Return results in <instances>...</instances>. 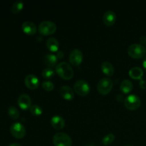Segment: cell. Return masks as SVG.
Instances as JSON below:
<instances>
[{
	"instance_id": "1",
	"label": "cell",
	"mask_w": 146,
	"mask_h": 146,
	"mask_svg": "<svg viewBox=\"0 0 146 146\" xmlns=\"http://www.w3.org/2000/svg\"><path fill=\"white\" fill-rule=\"evenodd\" d=\"M56 71L61 78H64V79H71L74 76V71L72 67L66 61L58 63L56 67Z\"/></svg>"
},
{
	"instance_id": "2",
	"label": "cell",
	"mask_w": 146,
	"mask_h": 146,
	"mask_svg": "<svg viewBox=\"0 0 146 146\" xmlns=\"http://www.w3.org/2000/svg\"><path fill=\"white\" fill-rule=\"evenodd\" d=\"M53 143L55 146H71L72 139L67 133L58 132L53 137Z\"/></svg>"
},
{
	"instance_id": "3",
	"label": "cell",
	"mask_w": 146,
	"mask_h": 146,
	"mask_svg": "<svg viewBox=\"0 0 146 146\" xmlns=\"http://www.w3.org/2000/svg\"><path fill=\"white\" fill-rule=\"evenodd\" d=\"M128 53L132 58H140L145 56L146 48L141 44H132L128 46Z\"/></svg>"
},
{
	"instance_id": "4",
	"label": "cell",
	"mask_w": 146,
	"mask_h": 146,
	"mask_svg": "<svg viewBox=\"0 0 146 146\" xmlns=\"http://www.w3.org/2000/svg\"><path fill=\"white\" fill-rule=\"evenodd\" d=\"M38 31L43 35H49L52 34L56 31V25L51 21H43L38 26Z\"/></svg>"
},
{
	"instance_id": "5",
	"label": "cell",
	"mask_w": 146,
	"mask_h": 146,
	"mask_svg": "<svg viewBox=\"0 0 146 146\" xmlns=\"http://www.w3.org/2000/svg\"><path fill=\"white\" fill-rule=\"evenodd\" d=\"M141 98L135 94H131L125 98L124 105L129 110H136L141 106Z\"/></svg>"
},
{
	"instance_id": "6",
	"label": "cell",
	"mask_w": 146,
	"mask_h": 146,
	"mask_svg": "<svg viewBox=\"0 0 146 146\" xmlns=\"http://www.w3.org/2000/svg\"><path fill=\"white\" fill-rule=\"evenodd\" d=\"M74 91L81 96L87 95L90 91V86L86 81L83 79L78 80L76 81L74 86Z\"/></svg>"
},
{
	"instance_id": "7",
	"label": "cell",
	"mask_w": 146,
	"mask_h": 146,
	"mask_svg": "<svg viewBox=\"0 0 146 146\" xmlns=\"http://www.w3.org/2000/svg\"><path fill=\"white\" fill-rule=\"evenodd\" d=\"M113 81L109 78H103L99 81L98 84V91L103 95L108 94L113 88Z\"/></svg>"
},
{
	"instance_id": "8",
	"label": "cell",
	"mask_w": 146,
	"mask_h": 146,
	"mask_svg": "<svg viewBox=\"0 0 146 146\" xmlns=\"http://www.w3.org/2000/svg\"><path fill=\"white\" fill-rule=\"evenodd\" d=\"M10 132L14 138L18 139L23 138L26 135L25 127L21 123L16 122L10 127Z\"/></svg>"
},
{
	"instance_id": "9",
	"label": "cell",
	"mask_w": 146,
	"mask_h": 146,
	"mask_svg": "<svg viewBox=\"0 0 146 146\" xmlns=\"http://www.w3.org/2000/svg\"><path fill=\"white\" fill-rule=\"evenodd\" d=\"M83 61V53L78 48H74L69 54V61L72 65L78 66Z\"/></svg>"
},
{
	"instance_id": "10",
	"label": "cell",
	"mask_w": 146,
	"mask_h": 146,
	"mask_svg": "<svg viewBox=\"0 0 146 146\" xmlns=\"http://www.w3.org/2000/svg\"><path fill=\"white\" fill-rule=\"evenodd\" d=\"M17 103L20 108L23 110H27L31 106V97L26 94H22L18 97Z\"/></svg>"
},
{
	"instance_id": "11",
	"label": "cell",
	"mask_w": 146,
	"mask_h": 146,
	"mask_svg": "<svg viewBox=\"0 0 146 146\" xmlns=\"http://www.w3.org/2000/svg\"><path fill=\"white\" fill-rule=\"evenodd\" d=\"M24 83L29 88L35 89L39 85V80L36 76L34 75V74H29L26 76Z\"/></svg>"
},
{
	"instance_id": "12",
	"label": "cell",
	"mask_w": 146,
	"mask_h": 146,
	"mask_svg": "<svg viewBox=\"0 0 146 146\" xmlns=\"http://www.w3.org/2000/svg\"><path fill=\"white\" fill-rule=\"evenodd\" d=\"M23 31L28 35H34L36 32V26L34 22L30 21H24L21 26Z\"/></svg>"
},
{
	"instance_id": "13",
	"label": "cell",
	"mask_w": 146,
	"mask_h": 146,
	"mask_svg": "<svg viewBox=\"0 0 146 146\" xmlns=\"http://www.w3.org/2000/svg\"><path fill=\"white\" fill-rule=\"evenodd\" d=\"M116 20V15L115 12L111 10H108L106 11L103 17V21L106 26L113 25Z\"/></svg>"
},
{
	"instance_id": "14",
	"label": "cell",
	"mask_w": 146,
	"mask_h": 146,
	"mask_svg": "<svg viewBox=\"0 0 146 146\" xmlns=\"http://www.w3.org/2000/svg\"><path fill=\"white\" fill-rule=\"evenodd\" d=\"M60 94L61 96L66 100H71L74 97V90L68 86H63L60 88Z\"/></svg>"
},
{
	"instance_id": "15",
	"label": "cell",
	"mask_w": 146,
	"mask_h": 146,
	"mask_svg": "<svg viewBox=\"0 0 146 146\" xmlns=\"http://www.w3.org/2000/svg\"><path fill=\"white\" fill-rule=\"evenodd\" d=\"M51 124L54 128L57 130L62 129L65 125L64 119L60 115H54L51 118Z\"/></svg>"
},
{
	"instance_id": "16",
	"label": "cell",
	"mask_w": 146,
	"mask_h": 146,
	"mask_svg": "<svg viewBox=\"0 0 146 146\" xmlns=\"http://www.w3.org/2000/svg\"><path fill=\"white\" fill-rule=\"evenodd\" d=\"M46 46L48 49L53 52L58 51V46H59V43L58 40L54 37H50L46 41Z\"/></svg>"
},
{
	"instance_id": "17",
	"label": "cell",
	"mask_w": 146,
	"mask_h": 146,
	"mask_svg": "<svg viewBox=\"0 0 146 146\" xmlns=\"http://www.w3.org/2000/svg\"><path fill=\"white\" fill-rule=\"evenodd\" d=\"M101 70L107 76H113L114 74L113 66L109 61H104L101 64Z\"/></svg>"
},
{
	"instance_id": "18",
	"label": "cell",
	"mask_w": 146,
	"mask_h": 146,
	"mask_svg": "<svg viewBox=\"0 0 146 146\" xmlns=\"http://www.w3.org/2000/svg\"><path fill=\"white\" fill-rule=\"evenodd\" d=\"M129 76L134 79H140L142 78L143 76V71L140 67L135 66L131 68L129 71Z\"/></svg>"
},
{
	"instance_id": "19",
	"label": "cell",
	"mask_w": 146,
	"mask_h": 146,
	"mask_svg": "<svg viewBox=\"0 0 146 146\" xmlns=\"http://www.w3.org/2000/svg\"><path fill=\"white\" fill-rule=\"evenodd\" d=\"M57 62L56 56L53 54H48L44 56V63L48 67L54 66Z\"/></svg>"
},
{
	"instance_id": "20",
	"label": "cell",
	"mask_w": 146,
	"mask_h": 146,
	"mask_svg": "<svg viewBox=\"0 0 146 146\" xmlns=\"http://www.w3.org/2000/svg\"><path fill=\"white\" fill-rule=\"evenodd\" d=\"M133 89V83L130 80L125 79L121 82V90L125 94H128Z\"/></svg>"
},
{
	"instance_id": "21",
	"label": "cell",
	"mask_w": 146,
	"mask_h": 146,
	"mask_svg": "<svg viewBox=\"0 0 146 146\" xmlns=\"http://www.w3.org/2000/svg\"><path fill=\"white\" fill-rule=\"evenodd\" d=\"M8 113L9 115L10 116V118H12V119L16 120L19 117V111L18 108L17 107L14 106H9V108H8Z\"/></svg>"
},
{
	"instance_id": "22",
	"label": "cell",
	"mask_w": 146,
	"mask_h": 146,
	"mask_svg": "<svg viewBox=\"0 0 146 146\" xmlns=\"http://www.w3.org/2000/svg\"><path fill=\"white\" fill-rule=\"evenodd\" d=\"M23 7H24V3L22 1H16L11 7V12L14 13V14H17V13L21 11V10L23 9Z\"/></svg>"
},
{
	"instance_id": "23",
	"label": "cell",
	"mask_w": 146,
	"mask_h": 146,
	"mask_svg": "<svg viewBox=\"0 0 146 146\" xmlns=\"http://www.w3.org/2000/svg\"><path fill=\"white\" fill-rule=\"evenodd\" d=\"M30 112L31 114L34 115H40L42 114L43 109L40 106L37 105V104H34L30 107Z\"/></svg>"
},
{
	"instance_id": "24",
	"label": "cell",
	"mask_w": 146,
	"mask_h": 146,
	"mask_svg": "<svg viewBox=\"0 0 146 146\" xmlns=\"http://www.w3.org/2000/svg\"><path fill=\"white\" fill-rule=\"evenodd\" d=\"M42 76L44 78L48 79L54 76V71L51 68V67H47L44 68L42 71Z\"/></svg>"
},
{
	"instance_id": "25",
	"label": "cell",
	"mask_w": 146,
	"mask_h": 146,
	"mask_svg": "<svg viewBox=\"0 0 146 146\" xmlns=\"http://www.w3.org/2000/svg\"><path fill=\"white\" fill-rule=\"evenodd\" d=\"M114 139H115V135L113 133H108L103 138L102 142L104 145H109L114 141Z\"/></svg>"
},
{
	"instance_id": "26",
	"label": "cell",
	"mask_w": 146,
	"mask_h": 146,
	"mask_svg": "<svg viewBox=\"0 0 146 146\" xmlns=\"http://www.w3.org/2000/svg\"><path fill=\"white\" fill-rule=\"evenodd\" d=\"M42 86L44 89H45L47 91H51L54 89V85L51 81H45L42 83Z\"/></svg>"
},
{
	"instance_id": "27",
	"label": "cell",
	"mask_w": 146,
	"mask_h": 146,
	"mask_svg": "<svg viewBox=\"0 0 146 146\" xmlns=\"http://www.w3.org/2000/svg\"><path fill=\"white\" fill-rule=\"evenodd\" d=\"M140 86H141V87L142 88H146L145 81H144L143 79H142V78H141V79L140 80Z\"/></svg>"
},
{
	"instance_id": "28",
	"label": "cell",
	"mask_w": 146,
	"mask_h": 146,
	"mask_svg": "<svg viewBox=\"0 0 146 146\" xmlns=\"http://www.w3.org/2000/svg\"><path fill=\"white\" fill-rule=\"evenodd\" d=\"M140 41H141L142 45L146 46V36H141V38H140Z\"/></svg>"
},
{
	"instance_id": "29",
	"label": "cell",
	"mask_w": 146,
	"mask_h": 146,
	"mask_svg": "<svg viewBox=\"0 0 146 146\" xmlns=\"http://www.w3.org/2000/svg\"><path fill=\"white\" fill-rule=\"evenodd\" d=\"M56 57H58V58H63L64 56V53L61 51H58L56 52Z\"/></svg>"
},
{
	"instance_id": "30",
	"label": "cell",
	"mask_w": 146,
	"mask_h": 146,
	"mask_svg": "<svg viewBox=\"0 0 146 146\" xmlns=\"http://www.w3.org/2000/svg\"><path fill=\"white\" fill-rule=\"evenodd\" d=\"M143 68H145L146 71V56L144 58L143 61Z\"/></svg>"
},
{
	"instance_id": "31",
	"label": "cell",
	"mask_w": 146,
	"mask_h": 146,
	"mask_svg": "<svg viewBox=\"0 0 146 146\" xmlns=\"http://www.w3.org/2000/svg\"><path fill=\"white\" fill-rule=\"evenodd\" d=\"M9 146H22V145H21V144H19V143H14L10 144V145Z\"/></svg>"
},
{
	"instance_id": "32",
	"label": "cell",
	"mask_w": 146,
	"mask_h": 146,
	"mask_svg": "<svg viewBox=\"0 0 146 146\" xmlns=\"http://www.w3.org/2000/svg\"><path fill=\"white\" fill-rule=\"evenodd\" d=\"M86 146H95V145H92V144H89V145H87Z\"/></svg>"
},
{
	"instance_id": "33",
	"label": "cell",
	"mask_w": 146,
	"mask_h": 146,
	"mask_svg": "<svg viewBox=\"0 0 146 146\" xmlns=\"http://www.w3.org/2000/svg\"><path fill=\"white\" fill-rule=\"evenodd\" d=\"M125 146H133V145H125Z\"/></svg>"
}]
</instances>
